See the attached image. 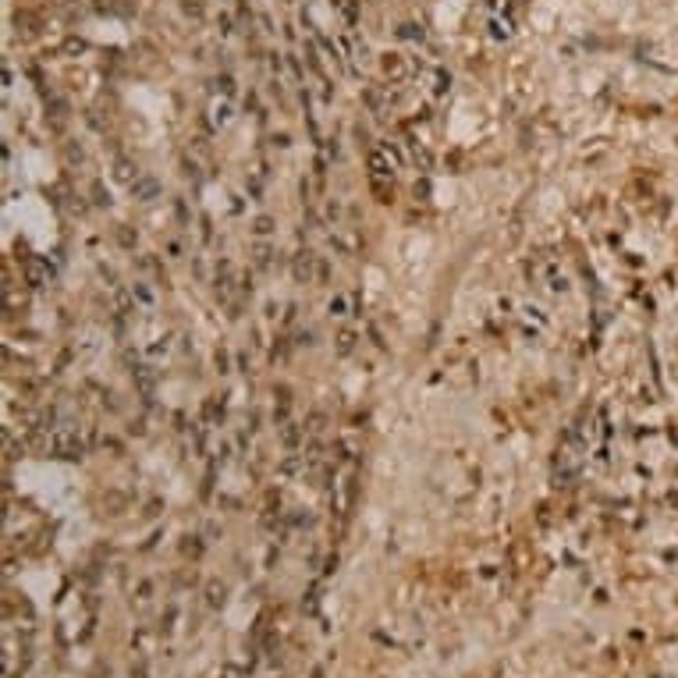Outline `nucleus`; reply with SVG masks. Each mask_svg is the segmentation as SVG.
<instances>
[{
    "instance_id": "nucleus-1",
    "label": "nucleus",
    "mask_w": 678,
    "mask_h": 678,
    "mask_svg": "<svg viewBox=\"0 0 678 678\" xmlns=\"http://www.w3.org/2000/svg\"><path fill=\"white\" fill-rule=\"evenodd\" d=\"M47 447L54 451L57 458H82V451H86L75 430H54V434L47 437Z\"/></svg>"
},
{
    "instance_id": "nucleus-2",
    "label": "nucleus",
    "mask_w": 678,
    "mask_h": 678,
    "mask_svg": "<svg viewBox=\"0 0 678 678\" xmlns=\"http://www.w3.org/2000/svg\"><path fill=\"white\" fill-rule=\"evenodd\" d=\"M369 171L377 178H391L395 174V156L384 153V150H369Z\"/></svg>"
},
{
    "instance_id": "nucleus-3",
    "label": "nucleus",
    "mask_w": 678,
    "mask_h": 678,
    "mask_svg": "<svg viewBox=\"0 0 678 678\" xmlns=\"http://www.w3.org/2000/svg\"><path fill=\"white\" fill-rule=\"evenodd\" d=\"M25 277H29V284H36V288H47L54 274H50V266H47L43 259L32 256V259H25Z\"/></svg>"
},
{
    "instance_id": "nucleus-4",
    "label": "nucleus",
    "mask_w": 678,
    "mask_h": 678,
    "mask_svg": "<svg viewBox=\"0 0 678 678\" xmlns=\"http://www.w3.org/2000/svg\"><path fill=\"white\" fill-rule=\"evenodd\" d=\"M132 196H135V199H142V202L156 199V196H160V181H156V178H150V174H139V181L132 185Z\"/></svg>"
},
{
    "instance_id": "nucleus-5",
    "label": "nucleus",
    "mask_w": 678,
    "mask_h": 678,
    "mask_svg": "<svg viewBox=\"0 0 678 678\" xmlns=\"http://www.w3.org/2000/svg\"><path fill=\"white\" fill-rule=\"evenodd\" d=\"M114 174H117L121 181H128V185H135V181H139V167H135L132 160H125V156H117V160H114Z\"/></svg>"
},
{
    "instance_id": "nucleus-6",
    "label": "nucleus",
    "mask_w": 678,
    "mask_h": 678,
    "mask_svg": "<svg viewBox=\"0 0 678 678\" xmlns=\"http://www.w3.org/2000/svg\"><path fill=\"white\" fill-rule=\"evenodd\" d=\"M313 259H316L313 253H299L295 256V277L299 281H309L313 277Z\"/></svg>"
},
{
    "instance_id": "nucleus-7",
    "label": "nucleus",
    "mask_w": 678,
    "mask_h": 678,
    "mask_svg": "<svg viewBox=\"0 0 678 678\" xmlns=\"http://www.w3.org/2000/svg\"><path fill=\"white\" fill-rule=\"evenodd\" d=\"M352 348H355V334H352V331H341V334H338V352L348 355Z\"/></svg>"
},
{
    "instance_id": "nucleus-8",
    "label": "nucleus",
    "mask_w": 678,
    "mask_h": 678,
    "mask_svg": "<svg viewBox=\"0 0 678 678\" xmlns=\"http://www.w3.org/2000/svg\"><path fill=\"white\" fill-rule=\"evenodd\" d=\"M384 71H387V75H405V65L398 60V54H387V60H384Z\"/></svg>"
},
{
    "instance_id": "nucleus-9",
    "label": "nucleus",
    "mask_w": 678,
    "mask_h": 678,
    "mask_svg": "<svg viewBox=\"0 0 678 678\" xmlns=\"http://www.w3.org/2000/svg\"><path fill=\"white\" fill-rule=\"evenodd\" d=\"M281 437H284V444H288V447H295V444H299V426H295V423H284Z\"/></svg>"
},
{
    "instance_id": "nucleus-10",
    "label": "nucleus",
    "mask_w": 678,
    "mask_h": 678,
    "mask_svg": "<svg viewBox=\"0 0 678 678\" xmlns=\"http://www.w3.org/2000/svg\"><path fill=\"white\" fill-rule=\"evenodd\" d=\"M327 309H331L334 316H348V299H344V295H334V299H331V305H327Z\"/></svg>"
},
{
    "instance_id": "nucleus-11",
    "label": "nucleus",
    "mask_w": 678,
    "mask_h": 678,
    "mask_svg": "<svg viewBox=\"0 0 678 678\" xmlns=\"http://www.w3.org/2000/svg\"><path fill=\"white\" fill-rule=\"evenodd\" d=\"M132 295H135V299H139L142 305H150V302H153V292H150L146 284H135V288H132Z\"/></svg>"
},
{
    "instance_id": "nucleus-12",
    "label": "nucleus",
    "mask_w": 678,
    "mask_h": 678,
    "mask_svg": "<svg viewBox=\"0 0 678 678\" xmlns=\"http://www.w3.org/2000/svg\"><path fill=\"white\" fill-rule=\"evenodd\" d=\"M253 231H256V235H270V231H274V220H270V217H259V220L253 224Z\"/></svg>"
},
{
    "instance_id": "nucleus-13",
    "label": "nucleus",
    "mask_w": 678,
    "mask_h": 678,
    "mask_svg": "<svg viewBox=\"0 0 678 678\" xmlns=\"http://www.w3.org/2000/svg\"><path fill=\"white\" fill-rule=\"evenodd\" d=\"M256 266H270V249H259L256 253Z\"/></svg>"
},
{
    "instance_id": "nucleus-14",
    "label": "nucleus",
    "mask_w": 678,
    "mask_h": 678,
    "mask_svg": "<svg viewBox=\"0 0 678 678\" xmlns=\"http://www.w3.org/2000/svg\"><path fill=\"white\" fill-rule=\"evenodd\" d=\"M217 366H220V373H228V355L224 352H217Z\"/></svg>"
}]
</instances>
